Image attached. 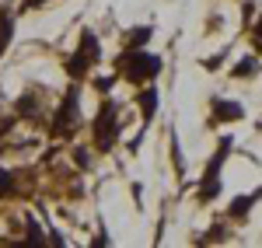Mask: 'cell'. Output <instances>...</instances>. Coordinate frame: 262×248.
I'll return each mask as SVG.
<instances>
[{"instance_id": "2", "label": "cell", "mask_w": 262, "mask_h": 248, "mask_svg": "<svg viewBox=\"0 0 262 248\" xmlns=\"http://www.w3.org/2000/svg\"><path fill=\"white\" fill-rule=\"evenodd\" d=\"M98 60H101L98 35H95V32L88 28V32L81 35V49H77V53H74V56L67 60V70H70L74 77H84V74H88V70H91V66H95Z\"/></svg>"}, {"instance_id": "3", "label": "cell", "mask_w": 262, "mask_h": 248, "mask_svg": "<svg viewBox=\"0 0 262 248\" xmlns=\"http://www.w3.org/2000/svg\"><path fill=\"white\" fill-rule=\"evenodd\" d=\"M91 133H95V140H98L101 150H108V147L116 144V137H119V119H116V105L105 102L98 108V119L91 123Z\"/></svg>"}, {"instance_id": "6", "label": "cell", "mask_w": 262, "mask_h": 248, "mask_svg": "<svg viewBox=\"0 0 262 248\" xmlns=\"http://www.w3.org/2000/svg\"><path fill=\"white\" fill-rule=\"evenodd\" d=\"M252 70H259V63L255 60H242V66H234V77H248Z\"/></svg>"}, {"instance_id": "1", "label": "cell", "mask_w": 262, "mask_h": 248, "mask_svg": "<svg viewBox=\"0 0 262 248\" xmlns=\"http://www.w3.org/2000/svg\"><path fill=\"white\" fill-rule=\"evenodd\" d=\"M116 74L126 77V81L133 84H143V81H154L158 74H161V60L158 56H150L147 49H126L119 60H116Z\"/></svg>"}, {"instance_id": "8", "label": "cell", "mask_w": 262, "mask_h": 248, "mask_svg": "<svg viewBox=\"0 0 262 248\" xmlns=\"http://www.w3.org/2000/svg\"><path fill=\"white\" fill-rule=\"evenodd\" d=\"M42 4H46V0H25L21 7H25V11H35V7H42Z\"/></svg>"}, {"instance_id": "7", "label": "cell", "mask_w": 262, "mask_h": 248, "mask_svg": "<svg viewBox=\"0 0 262 248\" xmlns=\"http://www.w3.org/2000/svg\"><path fill=\"white\" fill-rule=\"evenodd\" d=\"M143 39H150V28H133L129 32V46H140Z\"/></svg>"}, {"instance_id": "4", "label": "cell", "mask_w": 262, "mask_h": 248, "mask_svg": "<svg viewBox=\"0 0 262 248\" xmlns=\"http://www.w3.org/2000/svg\"><path fill=\"white\" fill-rule=\"evenodd\" d=\"M81 119V87H70L67 91V105H60V112H56V126H53V133L63 137V133H70L74 126Z\"/></svg>"}, {"instance_id": "5", "label": "cell", "mask_w": 262, "mask_h": 248, "mask_svg": "<svg viewBox=\"0 0 262 248\" xmlns=\"http://www.w3.org/2000/svg\"><path fill=\"white\" fill-rule=\"evenodd\" d=\"M245 116V108L238 102H224V98H213V123H238Z\"/></svg>"}]
</instances>
